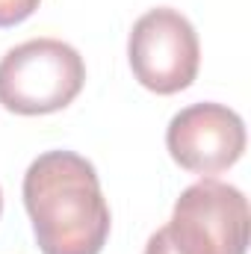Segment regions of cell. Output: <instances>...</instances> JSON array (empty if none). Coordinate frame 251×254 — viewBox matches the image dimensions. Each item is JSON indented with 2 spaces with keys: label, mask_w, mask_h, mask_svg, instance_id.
Segmentation results:
<instances>
[{
  "label": "cell",
  "mask_w": 251,
  "mask_h": 254,
  "mask_svg": "<svg viewBox=\"0 0 251 254\" xmlns=\"http://www.w3.org/2000/svg\"><path fill=\"white\" fill-rule=\"evenodd\" d=\"M24 207L42 254H101L110 204L95 166L74 151H45L24 175Z\"/></svg>",
  "instance_id": "obj_1"
},
{
  "label": "cell",
  "mask_w": 251,
  "mask_h": 254,
  "mask_svg": "<svg viewBox=\"0 0 251 254\" xmlns=\"http://www.w3.org/2000/svg\"><path fill=\"white\" fill-rule=\"evenodd\" d=\"M86 83L83 57L60 39H30L0 60V107L15 116L65 110Z\"/></svg>",
  "instance_id": "obj_2"
},
{
  "label": "cell",
  "mask_w": 251,
  "mask_h": 254,
  "mask_svg": "<svg viewBox=\"0 0 251 254\" xmlns=\"http://www.w3.org/2000/svg\"><path fill=\"white\" fill-rule=\"evenodd\" d=\"M249 198L237 187L204 178L181 192L166 225L181 254H246Z\"/></svg>",
  "instance_id": "obj_3"
},
{
  "label": "cell",
  "mask_w": 251,
  "mask_h": 254,
  "mask_svg": "<svg viewBox=\"0 0 251 254\" xmlns=\"http://www.w3.org/2000/svg\"><path fill=\"white\" fill-rule=\"evenodd\" d=\"M133 77L157 95H178L198 77L201 45L187 15L169 6L148 9L136 18L127 39Z\"/></svg>",
  "instance_id": "obj_4"
},
{
  "label": "cell",
  "mask_w": 251,
  "mask_h": 254,
  "mask_svg": "<svg viewBox=\"0 0 251 254\" xmlns=\"http://www.w3.org/2000/svg\"><path fill=\"white\" fill-rule=\"evenodd\" d=\"M166 148L181 169L210 178L246 154V125L225 104H189L169 122Z\"/></svg>",
  "instance_id": "obj_5"
},
{
  "label": "cell",
  "mask_w": 251,
  "mask_h": 254,
  "mask_svg": "<svg viewBox=\"0 0 251 254\" xmlns=\"http://www.w3.org/2000/svg\"><path fill=\"white\" fill-rule=\"evenodd\" d=\"M42 0H0V30L15 27L21 21H27Z\"/></svg>",
  "instance_id": "obj_6"
},
{
  "label": "cell",
  "mask_w": 251,
  "mask_h": 254,
  "mask_svg": "<svg viewBox=\"0 0 251 254\" xmlns=\"http://www.w3.org/2000/svg\"><path fill=\"white\" fill-rule=\"evenodd\" d=\"M145 254H181V252H178L175 243L169 240L166 228H160L157 234H151V240H148V246H145Z\"/></svg>",
  "instance_id": "obj_7"
},
{
  "label": "cell",
  "mask_w": 251,
  "mask_h": 254,
  "mask_svg": "<svg viewBox=\"0 0 251 254\" xmlns=\"http://www.w3.org/2000/svg\"><path fill=\"white\" fill-rule=\"evenodd\" d=\"M0 213H3V192H0Z\"/></svg>",
  "instance_id": "obj_8"
}]
</instances>
